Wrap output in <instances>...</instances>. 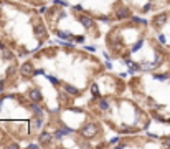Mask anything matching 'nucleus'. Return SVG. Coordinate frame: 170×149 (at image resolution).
Instances as JSON below:
<instances>
[{
	"label": "nucleus",
	"mask_w": 170,
	"mask_h": 149,
	"mask_svg": "<svg viewBox=\"0 0 170 149\" xmlns=\"http://www.w3.org/2000/svg\"><path fill=\"white\" fill-rule=\"evenodd\" d=\"M46 78L50 80V81L53 83V85H58V80H56V78H53V76H46Z\"/></svg>",
	"instance_id": "nucleus-5"
},
{
	"label": "nucleus",
	"mask_w": 170,
	"mask_h": 149,
	"mask_svg": "<svg viewBox=\"0 0 170 149\" xmlns=\"http://www.w3.org/2000/svg\"><path fill=\"white\" fill-rule=\"evenodd\" d=\"M140 45H142V42H139V43H137V45H135L132 50H134V51H135V50H139V46H140Z\"/></svg>",
	"instance_id": "nucleus-10"
},
{
	"label": "nucleus",
	"mask_w": 170,
	"mask_h": 149,
	"mask_svg": "<svg viewBox=\"0 0 170 149\" xmlns=\"http://www.w3.org/2000/svg\"><path fill=\"white\" fill-rule=\"evenodd\" d=\"M159 40H160L162 43H165V37H163V35H160V37H159Z\"/></svg>",
	"instance_id": "nucleus-11"
},
{
	"label": "nucleus",
	"mask_w": 170,
	"mask_h": 149,
	"mask_svg": "<svg viewBox=\"0 0 170 149\" xmlns=\"http://www.w3.org/2000/svg\"><path fill=\"white\" fill-rule=\"evenodd\" d=\"M127 15H129L127 10H120V12H119V17H127Z\"/></svg>",
	"instance_id": "nucleus-6"
},
{
	"label": "nucleus",
	"mask_w": 170,
	"mask_h": 149,
	"mask_svg": "<svg viewBox=\"0 0 170 149\" xmlns=\"http://www.w3.org/2000/svg\"><path fill=\"white\" fill-rule=\"evenodd\" d=\"M58 35H60V38H63V40H68V38H69V35H68L66 32H60Z\"/></svg>",
	"instance_id": "nucleus-4"
},
{
	"label": "nucleus",
	"mask_w": 170,
	"mask_h": 149,
	"mask_svg": "<svg viewBox=\"0 0 170 149\" xmlns=\"http://www.w3.org/2000/svg\"><path fill=\"white\" fill-rule=\"evenodd\" d=\"M81 22L86 25V27H91V18H88V17H83V18H81Z\"/></svg>",
	"instance_id": "nucleus-3"
},
{
	"label": "nucleus",
	"mask_w": 170,
	"mask_h": 149,
	"mask_svg": "<svg viewBox=\"0 0 170 149\" xmlns=\"http://www.w3.org/2000/svg\"><path fill=\"white\" fill-rule=\"evenodd\" d=\"M0 89H2V83H0Z\"/></svg>",
	"instance_id": "nucleus-13"
},
{
	"label": "nucleus",
	"mask_w": 170,
	"mask_h": 149,
	"mask_svg": "<svg viewBox=\"0 0 170 149\" xmlns=\"http://www.w3.org/2000/svg\"><path fill=\"white\" fill-rule=\"evenodd\" d=\"M92 93H94V95H99V89H98V86H92Z\"/></svg>",
	"instance_id": "nucleus-8"
},
{
	"label": "nucleus",
	"mask_w": 170,
	"mask_h": 149,
	"mask_svg": "<svg viewBox=\"0 0 170 149\" xmlns=\"http://www.w3.org/2000/svg\"><path fill=\"white\" fill-rule=\"evenodd\" d=\"M21 71H23V73H25V74H28V73H32V71H33V68L30 66V65H25V66H23V70H21Z\"/></svg>",
	"instance_id": "nucleus-2"
},
{
	"label": "nucleus",
	"mask_w": 170,
	"mask_h": 149,
	"mask_svg": "<svg viewBox=\"0 0 170 149\" xmlns=\"http://www.w3.org/2000/svg\"><path fill=\"white\" fill-rule=\"evenodd\" d=\"M32 98H35V99H38V98H40V95H38V91H33V93H32Z\"/></svg>",
	"instance_id": "nucleus-7"
},
{
	"label": "nucleus",
	"mask_w": 170,
	"mask_h": 149,
	"mask_svg": "<svg viewBox=\"0 0 170 149\" xmlns=\"http://www.w3.org/2000/svg\"><path fill=\"white\" fill-rule=\"evenodd\" d=\"M83 133H84V136H92L96 133V128L94 126H88V129H84Z\"/></svg>",
	"instance_id": "nucleus-1"
},
{
	"label": "nucleus",
	"mask_w": 170,
	"mask_h": 149,
	"mask_svg": "<svg viewBox=\"0 0 170 149\" xmlns=\"http://www.w3.org/2000/svg\"><path fill=\"white\" fill-rule=\"evenodd\" d=\"M165 144H167V146H170V139H167V142H165Z\"/></svg>",
	"instance_id": "nucleus-12"
},
{
	"label": "nucleus",
	"mask_w": 170,
	"mask_h": 149,
	"mask_svg": "<svg viewBox=\"0 0 170 149\" xmlns=\"http://www.w3.org/2000/svg\"><path fill=\"white\" fill-rule=\"evenodd\" d=\"M155 78L157 80H167V76H165V74H157Z\"/></svg>",
	"instance_id": "nucleus-9"
}]
</instances>
